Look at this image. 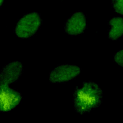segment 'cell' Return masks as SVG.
Wrapping results in <instances>:
<instances>
[{
	"label": "cell",
	"instance_id": "1",
	"mask_svg": "<svg viewBox=\"0 0 123 123\" xmlns=\"http://www.w3.org/2000/svg\"><path fill=\"white\" fill-rule=\"evenodd\" d=\"M102 99L103 91L99 86L94 82L85 81L81 87H75L73 102L75 111L85 114L100 106Z\"/></svg>",
	"mask_w": 123,
	"mask_h": 123
},
{
	"label": "cell",
	"instance_id": "2",
	"mask_svg": "<svg viewBox=\"0 0 123 123\" xmlns=\"http://www.w3.org/2000/svg\"><path fill=\"white\" fill-rule=\"evenodd\" d=\"M42 23L40 15L32 12L24 15L17 22L14 29L15 35L21 38H28L34 35Z\"/></svg>",
	"mask_w": 123,
	"mask_h": 123
},
{
	"label": "cell",
	"instance_id": "3",
	"mask_svg": "<svg viewBox=\"0 0 123 123\" xmlns=\"http://www.w3.org/2000/svg\"><path fill=\"white\" fill-rule=\"evenodd\" d=\"M22 99L20 93L9 86H0V112L11 111L20 104Z\"/></svg>",
	"mask_w": 123,
	"mask_h": 123
},
{
	"label": "cell",
	"instance_id": "4",
	"mask_svg": "<svg viewBox=\"0 0 123 123\" xmlns=\"http://www.w3.org/2000/svg\"><path fill=\"white\" fill-rule=\"evenodd\" d=\"M80 68L73 65H62L55 67L50 73L49 80L52 83H62L72 80L80 73Z\"/></svg>",
	"mask_w": 123,
	"mask_h": 123
},
{
	"label": "cell",
	"instance_id": "5",
	"mask_svg": "<svg viewBox=\"0 0 123 123\" xmlns=\"http://www.w3.org/2000/svg\"><path fill=\"white\" fill-rule=\"evenodd\" d=\"M23 65L21 62H10L0 71V86H9L16 82L23 72Z\"/></svg>",
	"mask_w": 123,
	"mask_h": 123
},
{
	"label": "cell",
	"instance_id": "6",
	"mask_svg": "<svg viewBox=\"0 0 123 123\" xmlns=\"http://www.w3.org/2000/svg\"><path fill=\"white\" fill-rule=\"evenodd\" d=\"M86 27L85 14L81 12L74 13L66 22L64 30L68 35L74 36L82 34Z\"/></svg>",
	"mask_w": 123,
	"mask_h": 123
},
{
	"label": "cell",
	"instance_id": "7",
	"mask_svg": "<svg viewBox=\"0 0 123 123\" xmlns=\"http://www.w3.org/2000/svg\"><path fill=\"white\" fill-rule=\"evenodd\" d=\"M110 28L108 31V37L113 40L118 39L123 35V18L115 16L108 22Z\"/></svg>",
	"mask_w": 123,
	"mask_h": 123
},
{
	"label": "cell",
	"instance_id": "8",
	"mask_svg": "<svg viewBox=\"0 0 123 123\" xmlns=\"http://www.w3.org/2000/svg\"><path fill=\"white\" fill-rule=\"evenodd\" d=\"M112 4L117 13L123 15V0H112Z\"/></svg>",
	"mask_w": 123,
	"mask_h": 123
},
{
	"label": "cell",
	"instance_id": "9",
	"mask_svg": "<svg viewBox=\"0 0 123 123\" xmlns=\"http://www.w3.org/2000/svg\"><path fill=\"white\" fill-rule=\"evenodd\" d=\"M114 60L116 64L123 67V49L117 52L114 55Z\"/></svg>",
	"mask_w": 123,
	"mask_h": 123
},
{
	"label": "cell",
	"instance_id": "10",
	"mask_svg": "<svg viewBox=\"0 0 123 123\" xmlns=\"http://www.w3.org/2000/svg\"><path fill=\"white\" fill-rule=\"evenodd\" d=\"M4 2V0H0V7L2 5Z\"/></svg>",
	"mask_w": 123,
	"mask_h": 123
}]
</instances>
